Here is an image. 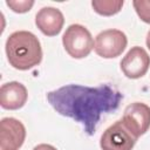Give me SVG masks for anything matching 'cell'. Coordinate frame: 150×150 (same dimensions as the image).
Masks as SVG:
<instances>
[{
    "instance_id": "obj_6",
    "label": "cell",
    "mask_w": 150,
    "mask_h": 150,
    "mask_svg": "<svg viewBox=\"0 0 150 150\" xmlns=\"http://www.w3.org/2000/svg\"><path fill=\"white\" fill-rule=\"evenodd\" d=\"M121 120L127 129L138 138L150 128V107L143 102H134L125 107Z\"/></svg>"
},
{
    "instance_id": "obj_10",
    "label": "cell",
    "mask_w": 150,
    "mask_h": 150,
    "mask_svg": "<svg viewBox=\"0 0 150 150\" xmlns=\"http://www.w3.org/2000/svg\"><path fill=\"white\" fill-rule=\"evenodd\" d=\"M27 98V88L18 81L6 82L0 88V105L6 110H18L22 108Z\"/></svg>"
},
{
    "instance_id": "obj_14",
    "label": "cell",
    "mask_w": 150,
    "mask_h": 150,
    "mask_svg": "<svg viewBox=\"0 0 150 150\" xmlns=\"http://www.w3.org/2000/svg\"><path fill=\"white\" fill-rule=\"evenodd\" d=\"M33 150H57V149H56L55 146L50 145V144H45V143H42V144H39V145L34 146Z\"/></svg>"
},
{
    "instance_id": "obj_3",
    "label": "cell",
    "mask_w": 150,
    "mask_h": 150,
    "mask_svg": "<svg viewBox=\"0 0 150 150\" xmlns=\"http://www.w3.org/2000/svg\"><path fill=\"white\" fill-rule=\"evenodd\" d=\"M94 39L88 28L80 23L68 26L62 35L63 48L73 59L87 57L94 49Z\"/></svg>"
},
{
    "instance_id": "obj_1",
    "label": "cell",
    "mask_w": 150,
    "mask_h": 150,
    "mask_svg": "<svg viewBox=\"0 0 150 150\" xmlns=\"http://www.w3.org/2000/svg\"><path fill=\"white\" fill-rule=\"evenodd\" d=\"M47 100L56 112L80 123L86 134L91 136L102 116L120 107L123 94L109 84H67L49 91Z\"/></svg>"
},
{
    "instance_id": "obj_12",
    "label": "cell",
    "mask_w": 150,
    "mask_h": 150,
    "mask_svg": "<svg viewBox=\"0 0 150 150\" xmlns=\"http://www.w3.org/2000/svg\"><path fill=\"white\" fill-rule=\"evenodd\" d=\"M132 6L138 18L150 25V0H134Z\"/></svg>"
},
{
    "instance_id": "obj_8",
    "label": "cell",
    "mask_w": 150,
    "mask_h": 150,
    "mask_svg": "<svg viewBox=\"0 0 150 150\" xmlns=\"http://www.w3.org/2000/svg\"><path fill=\"white\" fill-rule=\"evenodd\" d=\"M26 139V128L14 117L0 121V150H19Z\"/></svg>"
},
{
    "instance_id": "obj_11",
    "label": "cell",
    "mask_w": 150,
    "mask_h": 150,
    "mask_svg": "<svg viewBox=\"0 0 150 150\" xmlns=\"http://www.w3.org/2000/svg\"><path fill=\"white\" fill-rule=\"evenodd\" d=\"M124 5L123 0H93V9L102 16H111L117 14Z\"/></svg>"
},
{
    "instance_id": "obj_4",
    "label": "cell",
    "mask_w": 150,
    "mask_h": 150,
    "mask_svg": "<svg viewBox=\"0 0 150 150\" xmlns=\"http://www.w3.org/2000/svg\"><path fill=\"white\" fill-rule=\"evenodd\" d=\"M128 45L127 35L115 28L105 29L98 33L95 38L94 50L103 59H115L120 56Z\"/></svg>"
},
{
    "instance_id": "obj_9",
    "label": "cell",
    "mask_w": 150,
    "mask_h": 150,
    "mask_svg": "<svg viewBox=\"0 0 150 150\" xmlns=\"http://www.w3.org/2000/svg\"><path fill=\"white\" fill-rule=\"evenodd\" d=\"M35 25L46 36H55L60 34L64 25V16L59 8L42 7L35 15Z\"/></svg>"
},
{
    "instance_id": "obj_5",
    "label": "cell",
    "mask_w": 150,
    "mask_h": 150,
    "mask_svg": "<svg viewBox=\"0 0 150 150\" xmlns=\"http://www.w3.org/2000/svg\"><path fill=\"white\" fill-rule=\"evenodd\" d=\"M136 141L137 137L127 129L122 120H118L104 130L100 139V146L102 150H132Z\"/></svg>"
},
{
    "instance_id": "obj_13",
    "label": "cell",
    "mask_w": 150,
    "mask_h": 150,
    "mask_svg": "<svg viewBox=\"0 0 150 150\" xmlns=\"http://www.w3.org/2000/svg\"><path fill=\"white\" fill-rule=\"evenodd\" d=\"M6 5L14 13H27L34 6V1L32 0H6Z\"/></svg>"
},
{
    "instance_id": "obj_2",
    "label": "cell",
    "mask_w": 150,
    "mask_h": 150,
    "mask_svg": "<svg viewBox=\"0 0 150 150\" xmlns=\"http://www.w3.org/2000/svg\"><path fill=\"white\" fill-rule=\"evenodd\" d=\"M9 64L18 70H28L42 61V47L35 34L28 30L12 33L5 45Z\"/></svg>"
},
{
    "instance_id": "obj_15",
    "label": "cell",
    "mask_w": 150,
    "mask_h": 150,
    "mask_svg": "<svg viewBox=\"0 0 150 150\" xmlns=\"http://www.w3.org/2000/svg\"><path fill=\"white\" fill-rule=\"evenodd\" d=\"M145 43H146V47H148V48H149V50H150V30H149V32H148V34H146Z\"/></svg>"
},
{
    "instance_id": "obj_7",
    "label": "cell",
    "mask_w": 150,
    "mask_h": 150,
    "mask_svg": "<svg viewBox=\"0 0 150 150\" xmlns=\"http://www.w3.org/2000/svg\"><path fill=\"white\" fill-rule=\"evenodd\" d=\"M120 67L122 73L125 75V77L131 80L141 79L149 70L150 55L143 47L134 46L123 56Z\"/></svg>"
}]
</instances>
